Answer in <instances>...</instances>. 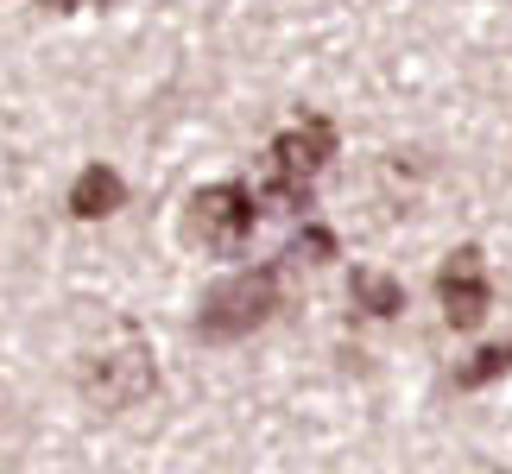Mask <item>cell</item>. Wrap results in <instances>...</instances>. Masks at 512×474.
<instances>
[{"label":"cell","mask_w":512,"mask_h":474,"mask_svg":"<svg viewBox=\"0 0 512 474\" xmlns=\"http://www.w3.org/2000/svg\"><path fill=\"white\" fill-rule=\"evenodd\" d=\"M76 392H83L89 411H133L146 405L152 392H159V361H152V348L140 342V329H121L114 342L89 348L83 367H76Z\"/></svg>","instance_id":"obj_1"},{"label":"cell","mask_w":512,"mask_h":474,"mask_svg":"<svg viewBox=\"0 0 512 474\" xmlns=\"http://www.w3.org/2000/svg\"><path fill=\"white\" fill-rule=\"evenodd\" d=\"M279 272H285V260L209 285L203 304H196V323H190L196 342H241V335H253L260 323H272V310H279Z\"/></svg>","instance_id":"obj_2"},{"label":"cell","mask_w":512,"mask_h":474,"mask_svg":"<svg viewBox=\"0 0 512 474\" xmlns=\"http://www.w3.org/2000/svg\"><path fill=\"white\" fill-rule=\"evenodd\" d=\"M336 158V121H323V114H310L304 127H291L272 140V184L266 196L279 209H310V184H317V171Z\"/></svg>","instance_id":"obj_3"},{"label":"cell","mask_w":512,"mask_h":474,"mask_svg":"<svg viewBox=\"0 0 512 474\" xmlns=\"http://www.w3.org/2000/svg\"><path fill=\"white\" fill-rule=\"evenodd\" d=\"M253 196L241 184H209L190 196V234L203 241L209 253H241L247 234H253Z\"/></svg>","instance_id":"obj_4"},{"label":"cell","mask_w":512,"mask_h":474,"mask_svg":"<svg viewBox=\"0 0 512 474\" xmlns=\"http://www.w3.org/2000/svg\"><path fill=\"white\" fill-rule=\"evenodd\" d=\"M437 304L449 316V329H481L487 304H494V285H487V260L481 247H456L437 272Z\"/></svg>","instance_id":"obj_5"},{"label":"cell","mask_w":512,"mask_h":474,"mask_svg":"<svg viewBox=\"0 0 512 474\" xmlns=\"http://www.w3.org/2000/svg\"><path fill=\"white\" fill-rule=\"evenodd\" d=\"M64 203H70L76 222H108L114 209H127V177L114 171V165H83Z\"/></svg>","instance_id":"obj_6"},{"label":"cell","mask_w":512,"mask_h":474,"mask_svg":"<svg viewBox=\"0 0 512 474\" xmlns=\"http://www.w3.org/2000/svg\"><path fill=\"white\" fill-rule=\"evenodd\" d=\"M348 298H354V310H367L373 323H392V316L405 310V285L392 279V272H373V266H361L348 279Z\"/></svg>","instance_id":"obj_7"},{"label":"cell","mask_w":512,"mask_h":474,"mask_svg":"<svg viewBox=\"0 0 512 474\" xmlns=\"http://www.w3.org/2000/svg\"><path fill=\"white\" fill-rule=\"evenodd\" d=\"M500 373H512V342H494V348H481L468 367H456V392H481V386H494Z\"/></svg>","instance_id":"obj_8"},{"label":"cell","mask_w":512,"mask_h":474,"mask_svg":"<svg viewBox=\"0 0 512 474\" xmlns=\"http://www.w3.org/2000/svg\"><path fill=\"white\" fill-rule=\"evenodd\" d=\"M279 260H285V266H323V260H336V234L310 222V228L298 234V241H291V247L279 253Z\"/></svg>","instance_id":"obj_9"},{"label":"cell","mask_w":512,"mask_h":474,"mask_svg":"<svg viewBox=\"0 0 512 474\" xmlns=\"http://www.w3.org/2000/svg\"><path fill=\"white\" fill-rule=\"evenodd\" d=\"M45 13H83V7H114V0H38Z\"/></svg>","instance_id":"obj_10"}]
</instances>
